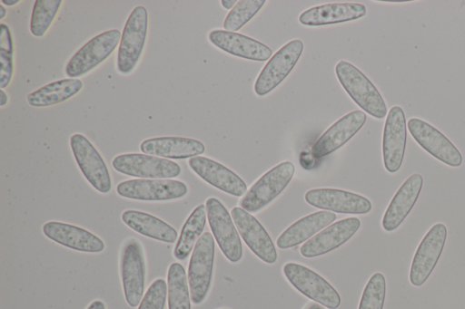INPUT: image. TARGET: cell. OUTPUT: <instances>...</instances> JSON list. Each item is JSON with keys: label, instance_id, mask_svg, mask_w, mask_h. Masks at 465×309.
<instances>
[{"label": "cell", "instance_id": "obj_16", "mask_svg": "<svg viewBox=\"0 0 465 309\" xmlns=\"http://www.w3.org/2000/svg\"><path fill=\"white\" fill-rule=\"evenodd\" d=\"M304 199L314 208L341 214L363 215L372 208L367 198L338 188H312L305 193Z\"/></svg>", "mask_w": 465, "mask_h": 309}, {"label": "cell", "instance_id": "obj_36", "mask_svg": "<svg viewBox=\"0 0 465 309\" xmlns=\"http://www.w3.org/2000/svg\"><path fill=\"white\" fill-rule=\"evenodd\" d=\"M86 309H106V306L102 300H94L88 305Z\"/></svg>", "mask_w": 465, "mask_h": 309}, {"label": "cell", "instance_id": "obj_21", "mask_svg": "<svg viewBox=\"0 0 465 309\" xmlns=\"http://www.w3.org/2000/svg\"><path fill=\"white\" fill-rule=\"evenodd\" d=\"M366 119L364 111L355 110L336 121L314 143L312 155L322 158L343 146L362 128Z\"/></svg>", "mask_w": 465, "mask_h": 309}, {"label": "cell", "instance_id": "obj_37", "mask_svg": "<svg viewBox=\"0 0 465 309\" xmlns=\"http://www.w3.org/2000/svg\"><path fill=\"white\" fill-rule=\"evenodd\" d=\"M237 1L235 0H222L221 1V5L223 8L229 10V9H232L233 6L236 5Z\"/></svg>", "mask_w": 465, "mask_h": 309}, {"label": "cell", "instance_id": "obj_3", "mask_svg": "<svg viewBox=\"0 0 465 309\" xmlns=\"http://www.w3.org/2000/svg\"><path fill=\"white\" fill-rule=\"evenodd\" d=\"M215 246L213 236L204 232L196 242L188 265V285L191 300L194 304H201L208 295L211 288Z\"/></svg>", "mask_w": 465, "mask_h": 309}, {"label": "cell", "instance_id": "obj_12", "mask_svg": "<svg viewBox=\"0 0 465 309\" xmlns=\"http://www.w3.org/2000/svg\"><path fill=\"white\" fill-rule=\"evenodd\" d=\"M112 166L121 174L138 179H173L182 172L178 163L144 153L117 155Z\"/></svg>", "mask_w": 465, "mask_h": 309}, {"label": "cell", "instance_id": "obj_23", "mask_svg": "<svg viewBox=\"0 0 465 309\" xmlns=\"http://www.w3.org/2000/svg\"><path fill=\"white\" fill-rule=\"evenodd\" d=\"M423 185L422 176L411 174L399 188L382 217V228L387 232L397 229L414 207Z\"/></svg>", "mask_w": 465, "mask_h": 309}, {"label": "cell", "instance_id": "obj_40", "mask_svg": "<svg viewBox=\"0 0 465 309\" xmlns=\"http://www.w3.org/2000/svg\"><path fill=\"white\" fill-rule=\"evenodd\" d=\"M305 309H324L322 305L317 304V303H311L309 304Z\"/></svg>", "mask_w": 465, "mask_h": 309}, {"label": "cell", "instance_id": "obj_9", "mask_svg": "<svg viewBox=\"0 0 465 309\" xmlns=\"http://www.w3.org/2000/svg\"><path fill=\"white\" fill-rule=\"evenodd\" d=\"M70 147L74 159L89 184L98 192L107 194L112 189L109 169L96 148L83 134L70 138Z\"/></svg>", "mask_w": 465, "mask_h": 309}, {"label": "cell", "instance_id": "obj_11", "mask_svg": "<svg viewBox=\"0 0 465 309\" xmlns=\"http://www.w3.org/2000/svg\"><path fill=\"white\" fill-rule=\"evenodd\" d=\"M303 47L302 40L293 39L280 48L266 63L255 80V93L264 96L274 90L294 68Z\"/></svg>", "mask_w": 465, "mask_h": 309}, {"label": "cell", "instance_id": "obj_14", "mask_svg": "<svg viewBox=\"0 0 465 309\" xmlns=\"http://www.w3.org/2000/svg\"><path fill=\"white\" fill-rule=\"evenodd\" d=\"M407 126L414 140L432 157L450 167L461 165L460 150L435 127L419 118H411Z\"/></svg>", "mask_w": 465, "mask_h": 309}, {"label": "cell", "instance_id": "obj_42", "mask_svg": "<svg viewBox=\"0 0 465 309\" xmlns=\"http://www.w3.org/2000/svg\"><path fill=\"white\" fill-rule=\"evenodd\" d=\"M222 309H227V308H222Z\"/></svg>", "mask_w": 465, "mask_h": 309}, {"label": "cell", "instance_id": "obj_35", "mask_svg": "<svg viewBox=\"0 0 465 309\" xmlns=\"http://www.w3.org/2000/svg\"><path fill=\"white\" fill-rule=\"evenodd\" d=\"M14 52L0 50V88H6L13 77Z\"/></svg>", "mask_w": 465, "mask_h": 309}, {"label": "cell", "instance_id": "obj_39", "mask_svg": "<svg viewBox=\"0 0 465 309\" xmlns=\"http://www.w3.org/2000/svg\"><path fill=\"white\" fill-rule=\"evenodd\" d=\"M20 1L19 0H2L1 3L3 5H5L7 6H13L16 4H18Z\"/></svg>", "mask_w": 465, "mask_h": 309}, {"label": "cell", "instance_id": "obj_24", "mask_svg": "<svg viewBox=\"0 0 465 309\" xmlns=\"http://www.w3.org/2000/svg\"><path fill=\"white\" fill-rule=\"evenodd\" d=\"M143 153L163 159H183L204 153V144L195 139L165 136L144 140L140 144Z\"/></svg>", "mask_w": 465, "mask_h": 309}, {"label": "cell", "instance_id": "obj_5", "mask_svg": "<svg viewBox=\"0 0 465 309\" xmlns=\"http://www.w3.org/2000/svg\"><path fill=\"white\" fill-rule=\"evenodd\" d=\"M295 172L294 165L283 161L258 179L240 200V206L249 213L262 210L288 186Z\"/></svg>", "mask_w": 465, "mask_h": 309}, {"label": "cell", "instance_id": "obj_31", "mask_svg": "<svg viewBox=\"0 0 465 309\" xmlns=\"http://www.w3.org/2000/svg\"><path fill=\"white\" fill-rule=\"evenodd\" d=\"M61 5V0H36L35 2L30 20V32L34 36H44L55 18Z\"/></svg>", "mask_w": 465, "mask_h": 309}, {"label": "cell", "instance_id": "obj_30", "mask_svg": "<svg viewBox=\"0 0 465 309\" xmlns=\"http://www.w3.org/2000/svg\"><path fill=\"white\" fill-rule=\"evenodd\" d=\"M168 309H191V295L185 269L172 263L167 273Z\"/></svg>", "mask_w": 465, "mask_h": 309}, {"label": "cell", "instance_id": "obj_27", "mask_svg": "<svg viewBox=\"0 0 465 309\" xmlns=\"http://www.w3.org/2000/svg\"><path fill=\"white\" fill-rule=\"evenodd\" d=\"M121 218L131 229L149 238L168 244L177 240L178 233L173 227L149 213L127 209Z\"/></svg>", "mask_w": 465, "mask_h": 309}, {"label": "cell", "instance_id": "obj_32", "mask_svg": "<svg viewBox=\"0 0 465 309\" xmlns=\"http://www.w3.org/2000/svg\"><path fill=\"white\" fill-rule=\"evenodd\" d=\"M264 0H240L227 14L223 21V28L228 32L236 33L245 25L262 9Z\"/></svg>", "mask_w": 465, "mask_h": 309}, {"label": "cell", "instance_id": "obj_8", "mask_svg": "<svg viewBox=\"0 0 465 309\" xmlns=\"http://www.w3.org/2000/svg\"><path fill=\"white\" fill-rule=\"evenodd\" d=\"M120 197L140 201H170L183 198L187 185L171 179H134L120 182L116 187Z\"/></svg>", "mask_w": 465, "mask_h": 309}, {"label": "cell", "instance_id": "obj_22", "mask_svg": "<svg viewBox=\"0 0 465 309\" xmlns=\"http://www.w3.org/2000/svg\"><path fill=\"white\" fill-rule=\"evenodd\" d=\"M209 41L220 50L240 58L265 62L272 56L269 46L242 34L225 30H213Z\"/></svg>", "mask_w": 465, "mask_h": 309}, {"label": "cell", "instance_id": "obj_28", "mask_svg": "<svg viewBox=\"0 0 465 309\" xmlns=\"http://www.w3.org/2000/svg\"><path fill=\"white\" fill-rule=\"evenodd\" d=\"M79 78H66L52 82L27 95L33 107H49L59 104L76 95L83 88Z\"/></svg>", "mask_w": 465, "mask_h": 309}, {"label": "cell", "instance_id": "obj_17", "mask_svg": "<svg viewBox=\"0 0 465 309\" xmlns=\"http://www.w3.org/2000/svg\"><path fill=\"white\" fill-rule=\"evenodd\" d=\"M231 216L240 236L252 253L267 264L275 263L276 248L262 224L251 213L240 207L232 208Z\"/></svg>", "mask_w": 465, "mask_h": 309}, {"label": "cell", "instance_id": "obj_20", "mask_svg": "<svg viewBox=\"0 0 465 309\" xmlns=\"http://www.w3.org/2000/svg\"><path fill=\"white\" fill-rule=\"evenodd\" d=\"M42 230L50 240L73 250L101 253L105 247L100 237L75 225L48 221L43 225Z\"/></svg>", "mask_w": 465, "mask_h": 309}, {"label": "cell", "instance_id": "obj_19", "mask_svg": "<svg viewBox=\"0 0 465 309\" xmlns=\"http://www.w3.org/2000/svg\"><path fill=\"white\" fill-rule=\"evenodd\" d=\"M357 217L341 219L322 229L300 248L302 256L312 258L327 254L347 242L360 228Z\"/></svg>", "mask_w": 465, "mask_h": 309}, {"label": "cell", "instance_id": "obj_10", "mask_svg": "<svg viewBox=\"0 0 465 309\" xmlns=\"http://www.w3.org/2000/svg\"><path fill=\"white\" fill-rule=\"evenodd\" d=\"M205 207L210 228L221 251L230 262L240 261L242 246L232 216L216 198H209Z\"/></svg>", "mask_w": 465, "mask_h": 309}, {"label": "cell", "instance_id": "obj_26", "mask_svg": "<svg viewBox=\"0 0 465 309\" xmlns=\"http://www.w3.org/2000/svg\"><path fill=\"white\" fill-rule=\"evenodd\" d=\"M336 219L331 211H318L307 215L288 227L277 238L276 245L287 249L300 245Z\"/></svg>", "mask_w": 465, "mask_h": 309}, {"label": "cell", "instance_id": "obj_1", "mask_svg": "<svg viewBox=\"0 0 465 309\" xmlns=\"http://www.w3.org/2000/svg\"><path fill=\"white\" fill-rule=\"evenodd\" d=\"M335 73L342 88L364 112L376 119H383L388 114L381 92L356 66L344 60L339 61Z\"/></svg>", "mask_w": 465, "mask_h": 309}, {"label": "cell", "instance_id": "obj_6", "mask_svg": "<svg viewBox=\"0 0 465 309\" xmlns=\"http://www.w3.org/2000/svg\"><path fill=\"white\" fill-rule=\"evenodd\" d=\"M288 282L301 294L328 309H337L341 296L336 289L319 274L298 263L289 262L282 267Z\"/></svg>", "mask_w": 465, "mask_h": 309}, {"label": "cell", "instance_id": "obj_18", "mask_svg": "<svg viewBox=\"0 0 465 309\" xmlns=\"http://www.w3.org/2000/svg\"><path fill=\"white\" fill-rule=\"evenodd\" d=\"M190 169L211 186L234 197H242L247 191V185L236 173L207 157L197 156L189 159Z\"/></svg>", "mask_w": 465, "mask_h": 309}, {"label": "cell", "instance_id": "obj_38", "mask_svg": "<svg viewBox=\"0 0 465 309\" xmlns=\"http://www.w3.org/2000/svg\"><path fill=\"white\" fill-rule=\"evenodd\" d=\"M8 102V96L3 89L0 90V106L4 107Z\"/></svg>", "mask_w": 465, "mask_h": 309}, {"label": "cell", "instance_id": "obj_25", "mask_svg": "<svg viewBox=\"0 0 465 309\" xmlns=\"http://www.w3.org/2000/svg\"><path fill=\"white\" fill-rule=\"evenodd\" d=\"M367 9L358 3L325 4L306 9L299 15V22L306 26H323L354 21L365 16Z\"/></svg>", "mask_w": 465, "mask_h": 309}, {"label": "cell", "instance_id": "obj_2", "mask_svg": "<svg viewBox=\"0 0 465 309\" xmlns=\"http://www.w3.org/2000/svg\"><path fill=\"white\" fill-rule=\"evenodd\" d=\"M148 32V12L138 5L130 13L118 46L116 67L123 75L130 74L142 56Z\"/></svg>", "mask_w": 465, "mask_h": 309}, {"label": "cell", "instance_id": "obj_7", "mask_svg": "<svg viewBox=\"0 0 465 309\" xmlns=\"http://www.w3.org/2000/svg\"><path fill=\"white\" fill-rule=\"evenodd\" d=\"M121 37L118 29H111L90 39L69 60L65 74L69 78H78L93 71L113 53Z\"/></svg>", "mask_w": 465, "mask_h": 309}, {"label": "cell", "instance_id": "obj_33", "mask_svg": "<svg viewBox=\"0 0 465 309\" xmlns=\"http://www.w3.org/2000/svg\"><path fill=\"white\" fill-rule=\"evenodd\" d=\"M385 296V277L381 273H374L363 289L358 309H383Z\"/></svg>", "mask_w": 465, "mask_h": 309}, {"label": "cell", "instance_id": "obj_34", "mask_svg": "<svg viewBox=\"0 0 465 309\" xmlns=\"http://www.w3.org/2000/svg\"><path fill=\"white\" fill-rule=\"evenodd\" d=\"M167 284L164 279H155L148 287L137 309H164Z\"/></svg>", "mask_w": 465, "mask_h": 309}, {"label": "cell", "instance_id": "obj_4", "mask_svg": "<svg viewBox=\"0 0 465 309\" xmlns=\"http://www.w3.org/2000/svg\"><path fill=\"white\" fill-rule=\"evenodd\" d=\"M120 273L125 301L136 307L144 295L146 266L143 246L134 237L127 238L121 247Z\"/></svg>", "mask_w": 465, "mask_h": 309}, {"label": "cell", "instance_id": "obj_29", "mask_svg": "<svg viewBox=\"0 0 465 309\" xmlns=\"http://www.w3.org/2000/svg\"><path fill=\"white\" fill-rule=\"evenodd\" d=\"M206 207L203 204L198 205L185 220L176 245L173 249V256L178 260H185L203 235L206 224Z\"/></svg>", "mask_w": 465, "mask_h": 309}, {"label": "cell", "instance_id": "obj_13", "mask_svg": "<svg viewBox=\"0 0 465 309\" xmlns=\"http://www.w3.org/2000/svg\"><path fill=\"white\" fill-rule=\"evenodd\" d=\"M447 237V227L442 223L434 224L425 234L414 254L410 282L421 286L434 270L443 251Z\"/></svg>", "mask_w": 465, "mask_h": 309}, {"label": "cell", "instance_id": "obj_15", "mask_svg": "<svg viewBox=\"0 0 465 309\" xmlns=\"http://www.w3.org/2000/svg\"><path fill=\"white\" fill-rule=\"evenodd\" d=\"M407 141V123L400 106L390 109L383 129L382 157L385 169L397 172L402 164Z\"/></svg>", "mask_w": 465, "mask_h": 309}, {"label": "cell", "instance_id": "obj_41", "mask_svg": "<svg viewBox=\"0 0 465 309\" xmlns=\"http://www.w3.org/2000/svg\"><path fill=\"white\" fill-rule=\"evenodd\" d=\"M6 14V10L3 5H0V19H4Z\"/></svg>", "mask_w": 465, "mask_h": 309}]
</instances>
